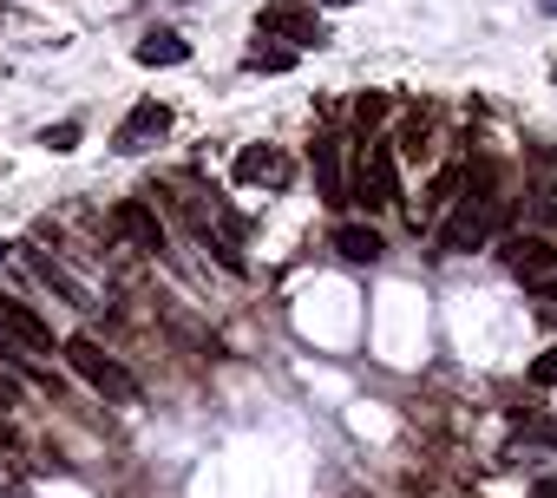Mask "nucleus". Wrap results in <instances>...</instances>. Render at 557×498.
Returning <instances> with one entry per match:
<instances>
[{
	"instance_id": "2",
	"label": "nucleus",
	"mask_w": 557,
	"mask_h": 498,
	"mask_svg": "<svg viewBox=\"0 0 557 498\" xmlns=\"http://www.w3.org/2000/svg\"><path fill=\"white\" fill-rule=\"evenodd\" d=\"M60 354L73 361V374H79V381H86V387H92L99 400H112V407H132V400H138V374H132V368H125L119 354H106V348H99L92 335H73V341H66Z\"/></svg>"
},
{
	"instance_id": "24",
	"label": "nucleus",
	"mask_w": 557,
	"mask_h": 498,
	"mask_svg": "<svg viewBox=\"0 0 557 498\" xmlns=\"http://www.w3.org/2000/svg\"><path fill=\"white\" fill-rule=\"evenodd\" d=\"M322 8H355V0H322Z\"/></svg>"
},
{
	"instance_id": "11",
	"label": "nucleus",
	"mask_w": 557,
	"mask_h": 498,
	"mask_svg": "<svg viewBox=\"0 0 557 498\" xmlns=\"http://www.w3.org/2000/svg\"><path fill=\"white\" fill-rule=\"evenodd\" d=\"M335 249H342L348 263H381L387 242H381V229H368V223H342V229H335Z\"/></svg>"
},
{
	"instance_id": "6",
	"label": "nucleus",
	"mask_w": 557,
	"mask_h": 498,
	"mask_svg": "<svg viewBox=\"0 0 557 498\" xmlns=\"http://www.w3.org/2000/svg\"><path fill=\"white\" fill-rule=\"evenodd\" d=\"M171 132V105H158V99H145V105H132L125 112V125L112 132V151H125V158H138V151H151L158 138Z\"/></svg>"
},
{
	"instance_id": "3",
	"label": "nucleus",
	"mask_w": 557,
	"mask_h": 498,
	"mask_svg": "<svg viewBox=\"0 0 557 498\" xmlns=\"http://www.w3.org/2000/svg\"><path fill=\"white\" fill-rule=\"evenodd\" d=\"M256 40H289V47H329V27L309 0H269L256 14Z\"/></svg>"
},
{
	"instance_id": "4",
	"label": "nucleus",
	"mask_w": 557,
	"mask_h": 498,
	"mask_svg": "<svg viewBox=\"0 0 557 498\" xmlns=\"http://www.w3.org/2000/svg\"><path fill=\"white\" fill-rule=\"evenodd\" d=\"M348 203H361V210H394V203H400V158H394V145H381V138L368 145Z\"/></svg>"
},
{
	"instance_id": "16",
	"label": "nucleus",
	"mask_w": 557,
	"mask_h": 498,
	"mask_svg": "<svg viewBox=\"0 0 557 498\" xmlns=\"http://www.w3.org/2000/svg\"><path fill=\"white\" fill-rule=\"evenodd\" d=\"M40 145L66 158V151H79V125H73V119H66V125H47V132H40Z\"/></svg>"
},
{
	"instance_id": "5",
	"label": "nucleus",
	"mask_w": 557,
	"mask_h": 498,
	"mask_svg": "<svg viewBox=\"0 0 557 498\" xmlns=\"http://www.w3.org/2000/svg\"><path fill=\"white\" fill-rule=\"evenodd\" d=\"M498 257H505V270L518 276V283H544V276H557V242L544 236V229H518V236H505V249H498Z\"/></svg>"
},
{
	"instance_id": "14",
	"label": "nucleus",
	"mask_w": 557,
	"mask_h": 498,
	"mask_svg": "<svg viewBox=\"0 0 557 498\" xmlns=\"http://www.w3.org/2000/svg\"><path fill=\"white\" fill-rule=\"evenodd\" d=\"M243 66H249V73H289V66H296V47H249Z\"/></svg>"
},
{
	"instance_id": "12",
	"label": "nucleus",
	"mask_w": 557,
	"mask_h": 498,
	"mask_svg": "<svg viewBox=\"0 0 557 498\" xmlns=\"http://www.w3.org/2000/svg\"><path fill=\"white\" fill-rule=\"evenodd\" d=\"M184 60H190L184 34H145L138 40V66H184Z\"/></svg>"
},
{
	"instance_id": "26",
	"label": "nucleus",
	"mask_w": 557,
	"mask_h": 498,
	"mask_svg": "<svg viewBox=\"0 0 557 498\" xmlns=\"http://www.w3.org/2000/svg\"><path fill=\"white\" fill-rule=\"evenodd\" d=\"M550 86H557V66H550Z\"/></svg>"
},
{
	"instance_id": "9",
	"label": "nucleus",
	"mask_w": 557,
	"mask_h": 498,
	"mask_svg": "<svg viewBox=\"0 0 557 498\" xmlns=\"http://www.w3.org/2000/svg\"><path fill=\"white\" fill-rule=\"evenodd\" d=\"M315 190H322V203H348V184H342V138H335V132L315 138Z\"/></svg>"
},
{
	"instance_id": "19",
	"label": "nucleus",
	"mask_w": 557,
	"mask_h": 498,
	"mask_svg": "<svg viewBox=\"0 0 557 498\" xmlns=\"http://www.w3.org/2000/svg\"><path fill=\"white\" fill-rule=\"evenodd\" d=\"M531 381H537V387H557V348H550V354H537V361H531Z\"/></svg>"
},
{
	"instance_id": "25",
	"label": "nucleus",
	"mask_w": 557,
	"mask_h": 498,
	"mask_svg": "<svg viewBox=\"0 0 557 498\" xmlns=\"http://www.w3.org/2000/svg\"><path fill=\"white\" fill-rule=\"evenodd\" d=\"M0 439H8V420H0Z\"/></svg>"
},
{
	"instance_id": "7",
	"label": "nucleus",
	"mask_w": 557,
	"mask_h": 498,
	"mask_svg": "<svg viewBox=\"0 0 557 498\" xmlns=\"http://www.w3.org/2000/svg\"><path fill=\"white\" fill-rule=\"evenodd\" d=\"M289 171H296V164L275 151V145H243V151H236V184H269V190H283Z\"/></svg>"
},
{
	"instance_id": "23",
	"label": "nucleus",
	"mask_w": 557,
	"mask_h": 498,
	"mask_svg": "<svg viewBox=\"0 0 557 498\" xmlns=\"http://www.w3.org/2000/svg\"><path fill=\"white\" fill-rule=\"evenodd\" d=\"M8 257H14V242H0V263H8Z\"/></svg>"
},
{
	"instance_id": "22",
	"label": "nucleus",
	"mask_w": 557,
	"mask_h": 498,
	"mask_svg": "<svg viewBox=\"0 0 557 498\" xmlns=\"http://www.w3.org/2000/svg\"><path fill=\"white\" fill-rule=\"evenodd\" d=\"M537 14H550V21H557V0H537Z\"/></svg>"
},
{
	"instance_id": "13",
	"label": "nucleus",
	"mask_w": 557,
	"mask_h": 498,
	"mask_svg": "<svg viewBox=\"0 0 557 498\" xmlns=\"http://www.w3.org/2000/svg\"><path fill=\"white\" fill-rule=\"evenodd\" d=\"M459 184H466V164H446V171L433 177V190H426V210H453V197H459Z\"/></svg>"
},
{
	"instance_id": "1",
	"label": "nucleus",
	"mask_w": 557,
	"mask_h": 498,
	"mask_svg": "<svg viewBox=\"0 0 557 498\" xmlns=\"http://www.w3.org/2000/svg\"><path fill=\"white\" fill-rule=\"evenodd\" d=\"M498 210H505V197H498V164L479 158L472 177L459 184L446 223H440V257H466V249H479V242L498 229Z\"/></svg>"
},
{
	"instance_id": "20",
	"label": "nucleus",
	"mask_w": 557,
	"mask_h": 498,
	"mask_svg": "<svg viewBox=\"0 0 557 498\" xmlns=\"http://www.w3.org/2000/svg\"><path fill=\"white\" fill-rule=\"evenodd\" d=\"M537 302H544V309H557V276H544V283H537Z\"/></svg>"
},
{
	"instance_id": "18",
	"label": "nucleus",
	"mask_w": 557,
	"mask_h": 498,
	"mask_svg": "<svg viewBox=\"0 0 557 498\" xmlns=\"http://www.w3.org/2000/svg\"><path fill=\"white\" fill-rule=\"evenodd\" d=\"M8 407H21V374L0 368V413H8Z\"/></svg>"
},
{
	"instance_id": "17",
	"label": "nucleus",
	"mask_w": 557,
	"mask_h": 498,
	"mask_svg": "<svg viewBox=\"0 0 557 498\" xmlns=\"http://www.w3.org/2000/svg\"><path fill=\"white\" fill-rule=\"evenodd\" d=\"M531 210H537L544 229H557V184H537V190H531Z\"/></svg>"
},
{
	"instance_id": "10",
	"label": "nucleus",
	"mask_w": 557,
	"mask_h": 498,
	"mask_svg": "<svg viewBox=\"0 0 557 498\" xmlns=\"http://www.w3.org/2000/svg\"><path fill=\"white\" fill-rule=\"evenodd\" d=\"M27 263H34V276H40V283H47V289H53L66 309H92V296H86V289H79V283H73V276L53 263V257H47V249H27Z\"/></svg>"
},
{
	"instance_id": "21",
	"label": "nucleus",
	"mask_w": 557,
	"mask_h": 498,
	"mask_svg": "<svg viewBox=\"0 0 557 498\" xmlns=\"http://www.w3.org/2000/svg\"><path fill=\"white\" fill-rule=\"evenodd\" d=\"M531 498H557V478H537V485H531Z\"/></svg>"
},
{
	"instance_id": "8",
	"label": "nucleus",
	"mask_w": 557,
	"mask_h": 498,
	"mask_svg": "<svg viewBox=\"0 0 557 498\" xmlns=\"http://www.w3.org/2000/svg\"><path fill=\"white\" fill-rule=\"evenodd\" d=\"M112 223H119V229L145 249V257H164V223H158V210H151L145 197H125V203L112 210Z\"/></svg>"
},
{
	"instance_id": "15",
	"label": "nucleus",
	"mask_w": 557,
	"mask_h": 498,
	"mask_svg": "<svg viewBox=\"0 0 557 498\" xmlns=\"http://www.w3.org/2000/svg\"><path fill=\"white\" fill-rule=\"evenodd\" d=\"M381 119H387V92H361V99H355V125H361V132H374Z\"/></svg>"
}]
</instances>
